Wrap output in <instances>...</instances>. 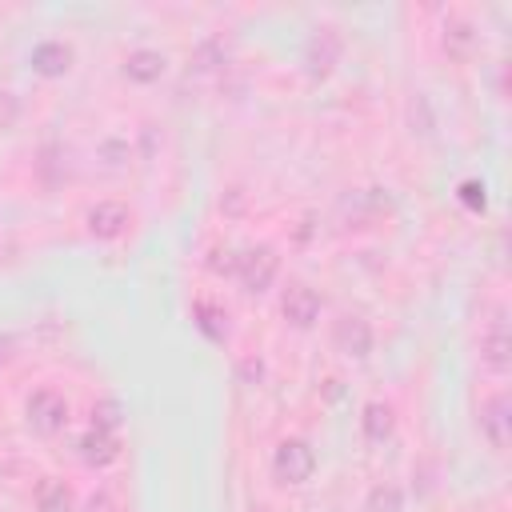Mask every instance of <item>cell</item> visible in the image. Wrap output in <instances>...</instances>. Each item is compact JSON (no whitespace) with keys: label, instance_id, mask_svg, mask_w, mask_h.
I'll return each mask as SVG.
<instances>
[{"label":"cell","instance_id":"6da1fadb","mask_svg":"<svg viewBox=\"0 0 512 512\" xmlns=\"http://www.w3.org/2000/svg\"><path fill=\"white\" fill-rule=\"evenodd\" d=\"M24 420L36 436H56L68 428V400L56 388H36L24 404Z\"/></svg>","mask_w":512,"mask_h":512},{"label":"cell","instance_id":"7a4b0ae2","mask_svg":"<svg viewBox=\"0 0 512 512\" xmlns=\"http://www.w3.org/2000/svg\"><path fill=\"white\" fill-rule=\"evenodd\" d=\"M312 472H316V452H312L308 440L288 436V440L276 444V452H272V476L280 484H304Z\"/></svg>","mask_w":512,"mask_h":512},{"label":"cell","instance_id":"3957f363","mask_svg":"<svg viewBox=\"0 0 512 512\" xmlns=\"http://www.w3.org/2000/svg\"><path fill=\"white\" fill-rule=\"evenodd\" d=\"M276 272H280V256L272 252V248H248V252H240V264H236V280L244 284V292H252V296H260V292H268L272 288V280H276Z\"/></svg>","mask_w":512,"mask_h":512},{"label":"cell","instance_id":"277c9868","mask_svg":"<svg viewBox=\"0 0 512 512\" xmlns=\"http://www.w3.org/2000/svg\"><path fill=\"white\" fill-rule=\"evenodd\" d=\"M476 424H480V436L488 440V448H492V452H504V448H508V440H512L508 396H504V392L484 396V400H480V416H476Z\"/></svg>","mask_w":512,"mask_h":512},{"label":"cell","instance_id":"5b68a950","mask_svg":"<svg viewBox=\"0 0 512 512\" xmlns=\"http://www.w3.org/2000/svg\"><path fill=\"white\" fill-rule=\"evenodd\" d=\"M480 364H484L488 372H496V376H504L508 364H512V336H508L504 308H500L496 320H488L484 332H480Z\"/></svg>","mask_w":512,"mask_h":512},{"label":"cell","instance_id":"8992f818","mask_svg":"<svg viewBox=\"0 0 512 512\" xmlns=\"http://www.w3.org/2000/svg\"><path fill=\"white\" fill-rule=\"evenodd\" d=\"M84 224H88V232H92L96 240H116V236L128 232L132 208L120 204V200H96V204L84 212Z\"/></svg>","mask_w":512,"mask_h":512},{"label":"cell","instance_id":"52a82bcc","mask_svg":"<svg viewBox=\"0 0 512 512\" xmlns=\"http://www.w3.org/2000/svg\"><path fill=\"white\" fill-rule=\"evenodd\" d=\"M280 312H284V320L292 328H312L320 320V296H316V288L304 284V280H292L284 288V296H280Z\"/></svg>","mask_w":512,"mask_h":512},{"label":"cell","instance_id":"ba28073f","mask_svg":"<svg viewBox=\"0 0 512 512\" xmlns=\"http://www.w3.org/2000/svg\"><path fill=\"white\" fill-rule=\"evenodd\" d=\"M332 344H336V352H344V356H352V360H364V356L372 352L376 336H372V324H368L364 316L348 312V316L336 320V328H332Z\"/></svg>","mask_w":512,"mask_h":512},{"label":"cell","instance_id":"9c48e42d","mask_svg":"<svg viewBox=\"0 0 512 512\" xmlns=\"http://www.w3.org/2000/svg\"><path fill=\"white\" fill-rule=\"evenodd\" d=\"M340 52H344V40L336 36V28H316V32L304 40V68H308L312 76H328V72L336 68Z\"/></svg>","mask_w":512,"mask_h":512},{"label":"cell","instance_id":"30bf717a","mask_svg":"<svg viewBox=\"0 0 512 512\" xmlns=\"http://www.w3.org/2000/svg\"><path fill=\"white\" fill-rule=\"evenodd\" d=\"M164 68H168V56L156 52V48H132L124 56V76L132 84H156L164 76Z\"/></svg>","mask_w":512,"mask_h":512},{"label":"cell","instance_id":"8fae6325","mask_svg":"<svg viewBox=\"0 0 512 512\" xmlns=\"http://www.w3.org/2000/svg\"><path fill=\"white\" fill-rule=\"evenodd\" d=\"M28 60H32V68L40 76H64L72 68V44H64V40H40Z\"/></svg>","mask_w":512,"mask_h":512},{"label":"cell","instance_id":"7c38bea8","mask_svg":"<svg viewBox=\"0 0 512 512\" xmlns=\"http://www.w3.org/2000/svg\"><path fill=\"white\" fill-rule=\"evenodd\" d=\"M76 448H80V460H84V464H96V468H104V464H112V460L120 456L116 432H104V428H88Z\"/></svg>","mask_w":512,"mask_h":512},{"label":"cell","instance_id":"4fadbf2b","mask_svg":"<svg viewBox=\"0 0 512 512\" xmlns=\"http://www.w3.org/2000/svg\"><path fill=\"white\" fill-rule=\"evenodd\" d=\"M360 432H364V440L384 444V440L396 432V412H392V404H384V400H368L364 412H360Z\"/></svg>","mask_w":512,"mask_h":512},{"label":"cell","instance_id":"5bb4252c","mask_svg":"<svg viewBox=\"0 0 512 512\" xmlns=\"http://www.w3.org/2000/svg\"><path fill=\"white\" fill-rule=\"evenodd\" d=\"M32 504H36V512H72V492H68L64 480L44 476V480L32 488Z\"/></svg>","mask_w":512,"mask_h":512},{"label":"cell","instance_id":"9a60e30c","mask_svg":"<svg viewBox=\"0 0 512 512\" xmlns=\"http://www.w3.org/2000/svg\"><path fill=\"white\" fill-rule=\"evenodd\" d=\"M340 212H344L348 220H356L352 228H368V224L380 216V192H376V188H368V192H352V196L340 200Z\"/></svg>","mask_w":512,"mask_h":512},{"label":"cell","instance_id":"2e32d148","mask_svg":"<svg viewBox=\"0 0 512 512\" xmlns=\"http://www.w3.org/2000/svg\"><path fill=\"white\" fill-rule=\"evenodd\" d=\"M192 316H196V328H200L208 340H224V336H228V312H224V308L200 300V304L192 308Z\"/></svg>","mask_w":512,"mask_h":512},{"label":"cell","instance_id":"e0dca14e","mask_svg":"<svg viewBox=\"0 0 512 512\" xmlns=\"http://www.w3.org/2000/svg\"><path fill=\"white\" fill-rule=\"evenodd\" d=\"M368 508H372V512H400V508H404V488L392 484V480L376 484V488L368 492Z\"/></svg>","mask_w":512,"mask_h":512},{"label":"cell","instance_id":"ac0fdd59","mask_svg":"<svg viewBox=\"0 0 512 512\" xmlns=\"http://www.w3.org/2000/svg\"><path fill=\"white\" fill-rule=\"evenodd\" d=\"M472 44H476V36H472L468 24H456L452 32H444V52H452L456 60H468L472 56Z\"/></svg>","mask_w":512,"mask_h":512},{"label":"cell","instance_id":"d6986e66","mask_svg":"<svg viewBox=\"0 0 512 512\" xmlns=\"http://www.w3.org/2000/svg\"><path fill=\"white\" fill-rule=\"evenodd\" d=\"M92 428H104V432H116L120 428V404L116 400H104L92 408Z\"/></svg>","mask_w":512,"mask_h":512},{"label":"cell","instance_id":"ffe728a7","mask_svg":"<svg viewBox=\"0 0 512 512\" xmlns=\"http://www.w3.org/2000/svg\"><path fill=\"white\" fill-rule=\"evenodd\" d=\"M216 64H224V48L216 40H204L196 48V68H216Z\"/></svg>","mask_w":512,"mask_h":512},{"label":"cell","instance_id":"44dd1931","mask_svg":"<svg viewBox=\"0 0 512 512\" xmlns=\"http://www.w3.org/2000/svg\"><path fill=\"white\" fill-rule=\"evenodd\" d=\"M16 116H20V100L8 88H0V128H12Z\"/></svg>","mask_w":512,"mask_h":512},{"label":"cell","instance_id":"7402d4cb","mask_svg":"<svg viewBox=\"0 0 512 512\" xmlns=\"http://www.w3.org/2000/svg\"><path fill=\"white\" fill-rule=\"evenodd\" d=\"M8 348H12V340H8V336H4V332H0V356H4V352H8Z\"/></svg>","mask_w":512,"mask_h":512}]
</instances>
